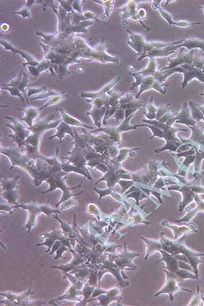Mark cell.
I'll use <instances>...</instances> for the list:
<instances>
[{
  "instance_id": "obj_26",
  "label": "cell",
  "mask_w": 204,
  "mask_h": 306,
  "mask_svg": "<svg viewBox=\"0 0 204 306\" xmlns=\"http://www.w3.org/2000/svg\"><path fill=\"white\" fill-rule=\"evenodd\" d=\"M2 90H6V91L9 92V93L11 94V96H16L20 98L22 102H24L25 99L21 92V90L17 88H14V87H10L7 86L5 85H3Z\"/></svg>"
},
{
  "instance_id": "obj_18",
  "label": "cell",
  "mask_w": 204,
  "mask_h": 306,
  "mask_svg": "<svg viewBox=\"0 0 204 306\" xmlns=\"http://www.w3.org/2000/svg\"><path fill=\"white\" fill-rule=\"evenodd\" d=\"M56 133L54 135L49 137V140H52V139L58 138L60 142H62L64 138H65L66 134H69L71 137L75 139V136L74 131V128L71 126L67 125V124L62 121L59 125L56 128Z\"/></svg>"
},
{
  "instance_id": "obj_33",
  "label": "cell",
  "mask_w": 204,
  "mask_h": 306,
  "mask_svg": "<svg viewBox=\"0 0 204 306\" xmlns=\"http://www.w3.org/2000/svg\"><path fill=\"white\" fill-rule=\"evenodd\" d=\"M197 292L196 293L194 296L192 297V300L190 301V303L188 305H201L200 304V301L201 300V294L199 293V286L197 287Z\"/></svg>"
},
{
  "instance_id": "obj_31",
  "label": "cell",
  "mask_w": 204,
  "mask_h": 306,
  "mask_svg": "<svg viewBox=\"0 0 204 306\" xmlns=\"http://www.w3.org/2000/svg\"><path fill=\"white\" fill-rule=\"evenodd\" d=\"M26 68H27L29 73L31 75V77L34 79H36L41 74L37 67L28 66H26Z\"/></svg>"
},
{
  "instance_id": "obj_10",
  "label": "cell",
  "mask_w": 204,
  "mask_h": 306,
  "mask_svg": "<svg viewBox=\"0 0 204 306\" xmlns=\"http://www.w3.org/2000/svg\"><path fill=\"white\" fill-rule=\"evenodd\" d=\"M62 121V118L56 120L55 113H52L44 117V118L36 121L32 127H28V128L32 133L41 137L45 132L56 128Z\"/></svg>"
},
{
  "instance_id": "obj_21",
  "label": "cell",
  "mask_w": 204,
  "mask_h": 306,
  "mask_svg": "<svg viewBox=\"0 0 204 306\" xmlns=\"http://www.w3.org/2000/svg\"><path fill=\"white\" fill-rule=\"evenodd\" d=\"M69 94L64 92H61L58 94H56V95L49 98V99L46 101V103L40 108V110L41 111L44 108L52 107V106H54L58 105L59 103H61L62 101L66 100L67 99V98H69Z\"/></svg>"
},
{
  "instance_id": "obj_30",
  "label": "cell",
  "mask_w": 204,
  "mask_h": 306,
  "mask_svg": "<svg viewBox=\"0 0 204 306\" xmlns=\"http://www.w3.org/2000/svg\"><path fill=\"white\" fill-rule=\"evenodd\" d=\"M73 1H58L57 2L59 3V5L61 6L65 10L67 13H73L74 11L72 8V3Z\"/></svg>"
},
{
  "instance_id": "obj_15",
  "label": "cell",
  "mask_w": 204,
  "mask_h": 306,
  "mask_svg": "<svg viewBox=\"0 0 204 306\" xmlns=\"http://www.w3.org/2000/svg\"><path fill=\"white\" fill-rule=\"evenodd\" d=\"M161 2H157V3H156V2H154V5H152V9L157 10L159 11V13H160L162 17L164 18V20H165L170 25L179 26V27H190V26L200 24V22H191L188 21L174 22L172 20L171 15L162 9L160 4Z\"/></svg>"
},
{
  "instance_id": "obj_14",
  "label": "cell",
  "mask_w": 204,
  "mask_h": 306,
  "mask_svg": "<svg viewBox=\"0 0 204 306\" xmlns=\"http://www.w3.org/2000/svg\"><path fill=\"white\" fill-rule=\"evenodd\" d=\"M121 81V77L118 76L113 79V80L108 83L103 88L97 92H82L81 97L85 98V99H93L95 98L104 97L107 96V93L110 91Z\"/></svg>"
},
{
  "instance_id": "obj_25",
  "label": "cell",
  "mask_w": 204,
  "mask_h": 306,
  "mask_svg": "<svg viewBox=\"0 0 204 306\" xmlns=\"http://www.w3.org/2000/svg\"><path fill=\"white\" fill-rule=\"evenodd\" d=\"M60 93L61 92L57 91V90L54 89H47L46 90H45L44 92L38 94V95L31 98V100L35 101L46 99H47V98H50Z\"/></svg>"
},
{
  "instance_id": "obj_17",
  "label": "cell",
  "mask_w": 204,
  "mask_h": 306,
  "mask_svg": "<svg viewBox=\"0 0 204 306\" xmlns=\"http://www.w3.org/2000/svg\"><path fill=\"white\" fill-rule=\"evenodd\" d=\"M56 111L60 113L61 115V118L64 123L70 126L78 128H87L88 130H93L94 128L86 125L85 123L81 122L80 120L74 118V117L71 116L69 113L67 112L65 109L63 108H57Z\"/></svg>"
},
{
  "instance_id": "obj_12",
  "label": "cell",
  "mask_w": 204,
  "mask_h": 306,
  "mask_svg": "<svg viewBox=\"0 0 204 306\" xmlns=\"http://www.w3.org/2000/svg\"><path fill=\"white\" fill-rule=\"evenodd\" d=\"M0 44H1L2 46L6 50L12 52L14 54L20 55L22 58L25 60V63L23 64L24 66L26 67L30 66L37 67V66H38L39 61L34 58V57L31 54H29V53L22 50L21 49L15 47L12 44L10 43L9 41L6 40L1 39V40H0Z\"/></svg>"
},
{
  "instance_id": "obj_32",
  "label": "cell",
  "mask_w": 204,
  "mask_h": 306,
  "mask_svg": "<svg viewBox=\"0 0 204 306\" xmlns=\"http://www.w3.org/2000/svg\"><path fill=\"white\" fill-rule=\"evenodd\" d=\"M72 8H73L74 12L81 14L83 13L82 1H73L72 3Z\"/></svg>"
},
{
  "instance_id": "obj_19",
  "label": "cell",
  "mask_w": 204,
  "mask_h": 306,
  "mask_svg": "<svg viewBox=\"0 0 204 306\" xmlns=\"http://www.w3.org/2000/svg\"><path fill=\"white\" fill-rule=\"evenodd\" d=\"M107 108L104 107L101 108L92 107V110L86 113V115L89 116L92 118L94 125L98 128L101 127V121L105 117Z\"/></svg>"
},
{
  "instance_id": "obj_28",
  "label": "cell",
  "mask_w": 204,
  "mask_h": 306,
  "mask_svg": "<svg viewBox=\"0 0 204 306\" xmlns=\"http://www.w3.org/2000/svg\"><path fill=\"white\" fill-rule=\"evenodd\" d=\"M29 83L28 75L24 71L23 77H22L20 85L18 86V89H20L22 93L25 94V97H27V93H26V89H27V86Z\"/></svg>"
},
{
  "instance_id": "obj_13",
  "label": "cell",
  "mask_w": 204,
  "mask_h": 306,
  "mask_svg": "<svg viewBox=\"0 0 204 306\" xmlns=\"http://www.w3.org/2000/svg\"><path fill=\"white\" fill-rule=\"evenodd\" d=\"M164 271L167 274L168 279L163 288H162L160 292L156 294V297L158 295H160L161 294H169L170 298L173 301V294L174 293L181 290L187 291V292H191V290L181 288V287L177 284V279L174 277L172 274L169 273V272L166 271L165 270Z\"/></svg>"
},
{
  "instance_id": "obj_9",
  "label": "cell",
  "mask_w": 204,
  "mask_h": 306,
  "mask_svg": "<svg viewBox=\"0 0 204 306\" xmlns=\"http://www.w3.org/2000/svg\"><path fill=\"white\" fill-rule=\"evenodd\" d=\"M18 207L22 208V209L29 211L28 227L29 225H30L29 228H31V226L35 224L36 218L41 213H43L47 215H50L53 213H60V211L55 210L49 206L38 205V204H37L36 202L34 201L29 203H22L20 204H20H18V205L16 207H13V208Z\"/></svg>"
},
{
  "instance_id": "obj_23",
  "label": "cell",
  "mask_w": 204,
  "mask_h": 306,
  "mask_svg": "<svg viewBox=\"0 0 204 306\" xmlns=\"http://www.w3.org/2000/svg\"><path fill=\"white\" fill-rule=\"evenodd\" d=\"M36 2V1H26L25 5L20 10L13 12V14L18 15L24 19L31 18L32 17L31 7Z\"/></svg>"
},
{
  "instance_id": "obj_11",
  "label": "cell",
  "mask_w": 204,
  "mask_h": 306,
  "mask_svg": "<svg viewBox=\"0 0 204 306\" xmlns=\"http://www.w3.org/2000/svg\"><path fill=\"white\" fill-rule=\"evenodd\" d=\"M2 196L6 199L10 203L18 205L17 202L18 196L17 194V188L18 179L20 176H17L14 178H7L2 176Z\"/></svg>"
},
{
  "instance_id": "obj_22",
  "label": "cell",
  "mask_w": 204,
  "mask_h": 306,
  "mask_svg": "<svg viewBox=\"0 0 204 306\" xmlns=\"http://www.w3.org/2000/svg\"><path fill=\"white\" fill-rule=\"evenodd\" d=\"M181 47H186L189 50L193 48H200L204 51V41L196 39H187L183 40V42L180 44Z\"/></svg>"
},
{
  "instance_id": "obj_7",
  "label": "cell",
  "mask_w": 204,
  "mask_h": 306,
  "mask_svg": "<svg viewBox=\"0 0 204 306\" xmlns=\"http://www.w3.org/2000/svg\"><path fill=\"white\" fill-rule=\"evenodd\" d=\"M5 119L8 120L10 122L6 126L13 132V134H11L9 137L16 143L19 149H22L25 145L26 139L31 134V131L20 120L11 116H6Z\"/></svg>"
},
{
  "instance_id": "obj_35",
  "label": "cell",
  "mask_w": 204,
  "mask_h": 306,
  "mask_svg": "<svg viewBox=\"0 0 204 306\" xmlns=\"http://www.w3.org/2000/svg\"><path fill=\"white\" fill-rule=\"evenodd\" d=\"M10 26L9 24H4L2 25V30L3 32H7L9 31Z\"/></svg>"
},
{
  "instance_id": "obj_2",
  "label": "cell",
  "mask_w": 204,
  "mask_h": 306,
  "mask_svg": "<svg viewBox=\"0 0 204 306\" xmlns=\"http://www.w3.org/2000/svg\"><path fill=\"white\" fill-rule=\"evenodd\" d=\"M73 39L75 50L81 53L82 59L104 64L112 63L117 65L119 64V58L109 54L107 45L102 37L94 47L90 46L85 39L77 35L74 36Z\"/></svg>"
},
{
  "instance_id": "obj_8",
  "label": "cell",
  "mask_w": 204,
  "mask_h": 306,
  "mask_svg": "<svg viewBox=\"0 0 204 306\" xmlns=\"http://www.w3.org/2000/svg\"><path fill=\"white\" fill-rule=\"evenodd\" d=\"M140 2H127L126 5L121 7L119 10L121 16L126 20H130L133 22H139L143 25L142 20L147 16V11L144 9H138ZM146 29H149L143 25Z\"/></svg>"
},
{
  "instance_id": "obj_27",
  "label": "cell",
  "mask_w": 204,
  "mask_h": 306,
  "mask_svg": "<svg viewBox=\"0 0 204 306\" xmlns=\"http://www.w3.org/2000/svg\"><path fill=\"white\" fill-rule=\"evenodd\" d=\"M46 90V86L31 87V88H28L27 97L28 98H30L31 96L36 95V94L38 95V94L44 92Z\"/></svg>"
},
{
  "instance_id": "obj_6",
  "label": "cell",
  "mask_w": 204,
  "mask_h": 306,
  "mask_svg": "<svg viewBox=\"0 0 204 306\" xmlns=\"http://www.w3.org/2000/svg\"><path fill=\"white\" fill-rule=\"evenodd\" d=\"M50 6L58 18V25L57 34L64 39L71 38L75 34L73 25L71 22V14L67 13L60 5L57 6L54 4H52Z\"/></svg>"
},
{
  "instance_id": "obj_34",
  "label": "cell",
  "mask_w": 204,
  "mask_h": 306,
  "mask_svg": "<svg viewBox=\"0 0 204 306\" xmlns=\"http://www.w3.org/2000/svg\"><path fill=\"white\" fill-rule=\"evenodd\" d=\"M83 16H84L86 20L91 21L93 20L98 22V23L100 24V21L97 20V19L95 17V15H94V14L91 11H85V12L83 13Z\"/></svg>"
},
{
  "instance_id": "obj_24",
  "label": "cell",
  "mask_w": 204,
  "mask_h": 306,
  "mask_svg": "<svg viewBox=\"0 0 204 306\" xmlns=\"http://www.w3.org/2000/svg\"><path fill=\"white\" fill-rule=\"evenodd\" d=\"M37 67L40 73L44 71H49L52 75H56L54 70V66L48 60L43 58V60L39 61L38 66Z\"/></svg>"
},
{
  "instance_id": "obj_1",
  "label": "cell",
  "mask_w": 204,
  "mask_h": 306,
  "mask_svg": "<svg viewBox=\"0 0 204 306\" xmlns=\"http://www.w3.org/2000/svg\"><path fill=\"white\" fill-rule=\"evenodd\" d=\"M1 154L9 159L11 164L10 169L16 166L22 168L32 177L36 186H39L52 175L50 166L41 155L39 157L29 156L18 148L2 146Z\"/></svg>"
},
{
  "instance_id": "obj_36",
  "label": "cell",
  "mask_w": 204,
  "mask_h": 306,
  "mask_svg": "<svg viewBox=\"0 0 204 306\" xmlns=\"http://www.w3.org/2000/svg\"><path fill=\"white\" fill-rule=\"evenodd\" d=\"M201 299L204 302V295H202V294H201Z\"/></svg>"
},
{
  "instance_id": "obj_20",
  "label": "cell",
  "mask_w": 204,
  "mask_h": 306,
  "mask_svg": "<svg viewBox=\"0 0 204 306\" xmlns=\"http://www.w3.org/2000/svg\"><path fill=\"white\" fill-rule=\"evenodd\" d=\"M94 3L99 4L103 6L104 13L99 16L100 20H107L110 15L116 9L115 1H94Z\"/></svg>"
},
{
  "instance_id": "obj_4",
  "label": "cell",
  "mask_w": 204,
  "mask_h": 306,
  "mask_svg": "<svg viewBox=\"0 0 204 306\" xmlns=\"http://www.w3.org/2000/svg\"><path fill=\"white\" fill-rule=\"evenodd\" d=\"M36 35L40 37L41 43H43L52 50L58 54L64 56H69L75 51L74 45L73 36L70 39L61 38L57 33H46L36 31Z\"/></svg>"
},
{
  "instance_id": "obj_29",
  "label": "cell",
  "mask_w": 204,
  "mask_h": 306,
  "mask_svg": "<svg viewBox=\"0 0 204 306\" xmlns=\"http://www.w3.org/2000/svg\"><path fill=\"white\" fill-rule=\"evenodd\" d=\"M23 73L24 71H21L16 78L13 79L8 84H4V85L18 88V86L20 84L22 77H23Z\"/></svg>"
},
{
  "instance_id": "obj_16",
  "label": "cell",
  "mask_w": 204,
  "mask_h": 306,
  "mask_svg": "<svg viewBox=\"0 0 204 306\" xmlns=\"http://www.w3.org/2000/svg\"><path fill=\"white\" fill-rule=\"evenodd\" d=\"M27 107L25 108H17V110L23 112L24 115L22 118H20L21 121H23L26 124H27L28 127H31L33 126L34 123H35V120L38 118L40 115V108H37L32 106L28 104Z\"/></svg>"
},
{
  "instance_id": "obj_5",
  "label": "cell",
  "mask_w": 204,
  "mask_h": 306,
  "mask_svg": "<svg viewBox=\"0 0 204 306\" xmlns=\"http://www.w3.org/2000/svg\"><path fill=\"white\" fill-rule=\"evenodd\" d=\"M130 75L134 78V82L131 85L130 89H133L135 87L139 86V89L136 99L143 92L150 89H155L162 94H165L167 89L168 85L158 80L156 74L142 75L138 72L130 73Z\"/></svg>"
},
{
  "instance_id": "obj_3",
  "label": "cell",
  "mask_w": 204,
  "mask_h": 306,
  "mask_svg": "<svg viewBox=\"0 0 204 306\" xmlns=\"http://www.w3.org/2000/svg\"><path fill=\"white\" fill-rule=\"evenodd\" d=\"M161 249L173 256L179 254L184 256L186 258L187 262H189L191 267L193 268L196 279H198V266L202 263L200 257L204 256V254L192 250L182 242H177V241L173 242L172 241L163 237L162 238L161 242Z\"/></svg>"
}]
</instances>
